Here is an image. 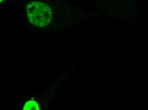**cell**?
<instances>
[{
  "label": "cell",
  "instance_id": "3",
  "mask_svg": "<svg viewBox=\"0 0 148 110\" xmlns=\"http://www.w3.org/2000/svg\"><path fill=\"white\" fill-rule=\"evenodd\" d=\"M3 0H0V3H1V2L2 1H3Z\"/></svg>",
  "mask_w": 148,
  "mask_h": 110
},
{
  "label": "cell",
  "instance_id": "2",
  "mask_svg": "<svg viewBox=\"0 0 148 110\" xmlns=\"http://www.w3.org/2000/svg\"><path fill=\"white\" fill-rule=\"evenodd\" d=\"M23 110H38L39 107L36 102L29 101L26 103L24 106Z\"/></svg>",
  "mask_w": 148,
  "mask_h": 110
},
{
  "label": "cell",
  "instance_id": "1",
  "mask_svg": "<svg viewBox=\"0 0 148 110\" xmlns=\"http://www.w3.org/2000/svg\"><path fill=\"white\" fill-rule=\"evenodd\" d=\"M27 11L29 20L36 26L45 27L50 24L52 20L51 8L41 2H30L27 6Z\"/></svg>",
  "mask_w": 148,
  "mask_h": 110
}]
</instances>
